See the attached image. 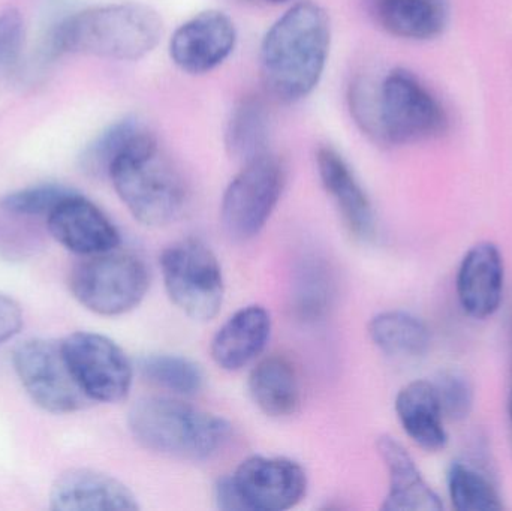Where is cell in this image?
Listing matches in <instances>:
<instances>
[{
  "instance_id": "4dcf8cb0",
  "label": "cell",
  "mask_w": 512,
  "mask_h": 511,
  "mask_svg": "<svg viewBox=\"0 0 512 511\" xmlns=\"http://www.w3.org/2000/svg\"><path fill=\"white\" fill-rule=\"evenodd\" d=\"M23 327V311L12 297L0 294V344L20 333Z\"/></svg>"
},
{
  "instance_id": "d6a6232c",
  "label": "cell",
  "mask_w": 512,
  "mask_h": 511,
  "mask_svg": "<svg viewBox=\"0 0 512 511\" xmlns=\"http://www.w3.org/2000/svg\"><path fill=\"white\" fill-rule=\"evenodd\" d=\"M267 3H273V5H282V3L291 2V0H264Z\"/></svg>"
},
{
  "instance_id": "6da1fadb",
  "label": "cell",
  "mask_w": 512,
  "mask_h": 511,
  "mask_svg": "<svg viewBox=\"0 0 512 511\" xmlns=\"http://www.w3.org/2000/svg\"><path fill=\"white\" fill-rule=\"evenodd\" d=\"M331 24L327 11L313 0L289 6L264 35L259 68L268 93L294 104L318 87L327 66Z\"/></svg>"
},
{
  "instance_id": "7a4b0ae2",
  "label": "cell",
  "mask_w": 512,
  "mask_h": 511,
  "mask_svg": "<svg viewBox=\"0 0 512 511\" xmlns=\"http://www.w3.org/2000/svg\"><path fill=\"white\" fill-rule=\"evenodd\" d=\"M164 35L161 15L144 3L90 6L63 18L48 39V53L86 54L134 62L152 53Z\"/></svg>"
},
{
  "instance_id": "2e32d148",
  "label": "cell",
  "mask_w": 512,
  "mask_h": 511,
  "mask_svg": "<svg viewBox=\"0 0 512 511\" xmlns=\"http://www.w3.org/2000/svg\"><path fill=\"white\" fill-rule=\"evenodd\" d=\"M57 511H134L140 509L128 486L108 474L77 468L60 474L50 491Z\"/></svg>"
},
{
  "instance_id": "d4e9b609",
  "label": "cell",
  "mask_w": 512,
  "mask_h": 511,
  "mask_svg": "<svg viewBox=\"0 0 512 511\" xmlns=\"http://www.w3.org/2000/svg\"><path fill=\"white\" fill-rule=\"evenodd\" d=\"M138 117L126 116L99 132L81 152L78 167L92 179H108L120 155L147 131Z\"/></svg>"
},
{
  "instance_id": "30bf717a",
  "label": "cell",
  "mask_w": 512,
  "mask_h": 511,
  "mask_svg": "<svg viewBox=\"0 0 512 511\" xmlns=\"http://www.w3.org/2000/svg\"><path fill=\"white\" fill-rule=\"evenodd\" d=\"M69 369L90 402L117 404L131 392L134 369L125 351L107 336L77 332L62 341Z\"/></svg>"
},
{
  "instance_id": "4316f807",
  "label": "cell",
  "mask_w": 512,
  "mask_h": 511,
  "mask_svg": "<svg viewBox=\"0 0 512 511\" xmlns=\"http://www.w3.org/2000/svg\"><path fill=\"white\" fill-rule=\"evenodd\" d=\"M448 494L459 511H498L504 509L493 483L480 471L463 462H454L448 471Z\"/></svg>"
},
{
  "instance_id": "9a60e30c",
  "label": "cell",
  "mask_w": 512,
  "mask_h": 511,
  "mask_svg": "<svg viewBox=\"0 0 512 511\" xmlns=\"http://www.w3.org/2000/svg\"><path fill=\"white\" fill-rule=\"evenodd\" d=\"M504 258L495 243L481 242L463 257L457 273V296L475 320L492 317L504 297Z\"/></svg>"
},
{
  "instance_id": "e0dca14e",
  "label": "cell",
  "mask_w": 512,
  "mask_h": 511,
  "mask_svg": "<svg viewBox=\"0 0 512 511\" xmlns=\"http://www.w3.org/2000/svg\"><path fill=\"white\" fill-rule=\"evenodd\" d=\"M379 456L388 471V494L382 510L439 511L444 509L439 495L427 485L408 450L390 435H382L378 443Z\"/></svg>"
},
{
  "instance_id": "836d02e7",
  "label": "cell",
  "mask_w": 512,
  "mask_h": 511,
  "mask_svg": "<svg viewBox=\"0 0 512 511\" xmlns=\"http://www.w3.org/2000/svg\"><path fill=\"white\" fill-rule=\"evenodd\" d=\"M510 414H511V419H512V395H511V401H510Z\"/></svg>"
},
{
  "instance_id": "1f68e13d",
  "label": "cell",
  "mask_w": 512,
  "mask_h": 511,
  "mask_svg": "<svg viewBox=\"0 0 512 511\" xmlns=\"http://www.w3.org/2000/svg\"><path fill=\"white\" fill-rule=\"evenodd\" d=\"M216 507L225 511H245V503L237 491L233 476H225L215 486Z\"/></svg>"
},
{
  "instance_id": "52a82bcc",
  "label": "cell",
  "mask_w": 512,
  "mask_h": 511,
  "mask_svg": "<svg viewBox=\"0 0 512 511\" xmlns=\"http://www.w3.org/2000/svg\"><path fill=\"white\" fill-rule=\"evenodd\" d=\"M161 270L168 297L186 317L206 323L219 314L224 276L206 243L192 237L173 243L162 252Z\"/></svg>"
},
{
  "instance_id": "cb8c5ba5",
  "label": "cell",
  "mask_w": 512,
  "mask_h": 511,
  "mask_svg": "<svg viewBox=\"0 0 512 511\" xmlns=\"http://www.w3.org/2000/svg\"><path fill=\"white\" fill-rule=\"evenodd\" d=\"M373 344L391 357H420L430 347V330L423 320L406 311H385L369 323Z\"/></svg>"
},
{
  "instance_id": "f1b7e54d",
  "label": "cell",
  "mask_w": 512,
  "mask_h": 511,
  "mask_svg": "<svg viewBox=\"0 0 512 511\" xmlns=\"http://www.w3.org/2000/svg\"><path fill=\"white\" fill-rule=\"evenodd\" d=\"M442 414L450 420H465L474 408V387L466 375L457 371L439 374L435 383Z\"/></svg>"
},
{
  "instance_id": "ffe728a7",
  "label": "cell",
  "mask_w": 512,
  "mask_h": 511,
  "mask_svg": "<svg viewBox=\"0 0 512 511\" xmlns=\"http://www.w3.org/2000/svg\"><path fill=\"white\" fill-rule=\"evenodd\" d=\"M382 29L397 38L427 41L444 32L448 21L445 0H367Z\"/></svg>"
},
{
  "instance_id": "ba28073f",
  "label": "cell",
  "mask_w": 512,
  "mask_h": 511,
  "mask_svg": "<svg viewBox=\"0 0 512 511\" xmlns=\"http://www.w3.org/2000/svg\"><path fill=\"white\" fill-rule=\"evenodd\" d=\"M285 182V167L271 152L243 164L222 197L221 221L228 236L240 242L258 236L273 215Z\"/></svg>"
},
{
  "instance_id": "5bb4252c",
  "label": "cell",
  "mask_w": 512,
  "mask_h": 511,
  "mask_svg": "<svg viewBox=\"0 0 512 511\" xmlns=\"http://www.w3.org/2000/svg\"><path fill=\"white\" fill-rule=\"evenodd\" d=\"M316 168L349 234L358 242L372 240L376 231L375 209L345 158L333 147H319Z\"/></svg>"
},
{
  "instance_id": "8fae6325",
  "label": "cell",
  "mask_w": 512,
  "mask_h": 511,
  "mask_svg": "<svg viewBox=\"0 0 512 511\" xmlns=\"http://www.w3.org/2000/svg\"><path fill=\"white\" fill-rule=\"evenodd\" d=\"M231 476L246 510H289L303 500L307 491L304 468L279 456H251Z\"/></svg>"
},
{
  "instance_id": "603a6c76",
  "label": "cell",
  "mask_w": 512,
  "mask_h": 511,
  "mask_svg": "<svg viewBox=\"0 0 512 511\" xmlns=\"http://www.w3.org/2000/svg\"><path fill=\"white\" fill-rule=\"evenodd\" d=\"M225 147L242 165L270 153V113L258 96L240 99L231 110Z\"/></svg>"
},
{
  "instance_id": "f546056e",
  "label": "cell",
  "mask_w": 512,
  "mask_h": 511,
  "mask_svg": "<svg viewBox=\"0 0 512 511\" xmlns=\"http://www.w3.org/2000/svg\"><path fill=\"white\" fill-rule=\"evenodd\" d=\"M24 44V21L15 8L0 12V75L17 66Z\"/></svg>"
},
{
  "instance_id": "ac0fdd59",
  "label": "cell",
  "mask_w": 512,
  "mask_h": 511,
  "mask_svg": "<svg viewBox=\"0 0 512 511\" xmlns=\"http://www.w3.org/2000/svg\"><path fill=\"white\" fill-rule=\"evenodd\" d=\"M270 333L271 318L264 306L239 309L213 336L212 359L225 371H239L264 351Z\"/></svg>"
},
{
  "instance_id": "83f0119b",
  "label": "cell",
  "mask_w": 512,
  "mask_h": 511,
  "mask_svg": "<svg viewBox=\"0 0 512 511\" xmlns=\"http://www.w3.org/2000/svg\"><path fill=\"white\" fill-rule=\"evenodd\" d=\"M74 192V189L57 183L30 186L5 195L0 201V207L12 215L48 216Z\"/></svg>"
},
{
  "instance_id": "4fadbf2b",
  "label": "cell",
  "mask_w": 512,
  "mask_h": 511,
  "mask_svg": "<svg viewBox=\"0 0 512 511\" xmlns=\"http://www.w3.org/2000/svg\"><path fill=\"white\" fill-rule=\"evenodd\" d=\"M47 219L51 236L74 254L89 257L113 251L120 245L116 225L77 191L62 201Z\"/></svg>"
},
{
  "instance_id": "7402d4cb",
  "label": "cell",
  "mask_w": 512,
  "mask_h": 511,
  "mask_svg": "<svg viewBox=\"0 0 512 511\" xmlns=\"http://www.w3.org/2000/svg\"><path fill=\"white\" fill-rule=\"evenodd\" d=\"M336 297V278L330 263L318 255H306L295 267L291 306L297 320L316 323L325 318Z\"/></svg>"
},
{
  "instance_id": "8992f818",
  "label": "cell",
  "mask_w": 512,
  "mask_h": 511,
  "mask_svg": "<svg viewBox=\"0 0 512 511\" xmlns=\"http://www.w3.org/2000/svg\"><path fill=\"white\" fill-rule=\"evenodd\" d=\"M378 123L379 143L405 146L444 135L448 116L414 72L396 68L378 89Z\"/></svg>"
},
{
  "instance_id": "5b68a950",
  "label": "cell",
  "mask_w": 512,
  "mask_h": 511,
  "mask_svg": "<svg viewBox=\"0 0 512 511\" xmlns=\"http://www.w3.org/2000/svg\"><path fill=\"white\" fill-rule=\"evenodd\" d=\"M150 287L149 269L132 252L89 255L75 264L69 288L80 305L102 317H120L134 311Z\"/></svg>"
},
{
  "instance_id": "3957f363",
  "label": "cell",
  "mask_w": 512,
  "mask_h": 511,
  "mask_svg": "<svg viewBox=\"0 0 512 511\" xmlns=\"http://www.w3.org/2000/svg\"><path fill=\"white\" fill-rule=\"evenodd\" d=\"M108 180L129 213L146 227L173 224L188 204L182 173L149 129L117 158Z\"/></svg>"
},
{
  "instance_id": "7c38bea8",
  "label": "cell",
  "mask_w": 512,
  "mask_h": 511,
  "mask_svg": "<svg viewBox=\"0 0 512 511\" xmlns=\"http://www.w3.org/2000/svg\"><path fill=\"white\" fill-rule=\"evenodd\" d=\"M237 44L234 21L218 9L200 12L177 27L170 39L171 60L186 74L215 71L233 54Z\"/></svg>"
},
{
  "instance_id": "484cf974",
  "label": "cell",
  "mask_w": 512,
  "mask_h": 511,
  "mask_svg": "<svg viewBox=\"0 0 512 511\" xmlns=\"http://www.w3.org/2000/svg\"><path fill=\"white\" fill-rule=\"evenodd\" d=\"M144 380L177 396H194L204 387V372L197 363L176 354H150L140 362Z\"/></svg>"
},
{
  "instance_id": "44dd1931",
  "label": "cell",
  "mask_w": 512,
  "mask_h": 511,
  "mask_svg": "<svg viewBox=\"0 0 512 511\" xmlns=\"http://www.w3.org/2000/svg\"><path fill=\"white\" fill-rule=\"evenodd\" d=\"M252 401L265 416L274 419L292 416L300 407V380L297 369L285 356L265 357L249 375Z\"/></svg>"
},
{
  "instance_id": "277c9868",
  "label": "cell",
  "mask_w": 512,
  "mask_h": 511,
  "mask_svg": "<svg viewBox=\"0 0 512 511\" xmlns=\"http://www.w3.org/2000/svg\"><path fill=\"white\" fill-rule=\"evenodd\" d=\"M128 426L144 449L185 461H206L218 455L233 434L222 417L180 399L159 396L135 402L129 410Z\"/></svg>"
},
{
  "instance_id": "d6986e66",
  "label": "cell",
  "mask_w": 512,
  "mask_h": 511,
  "mask_svg": "<svg viewBox=\"0 0 512 511\" xmlns=\"http://www.w3.org/2000/svg\"><path fill=\"white\" fill-rule=\"evenodd\" d=\"M396 413L409 438L427 452H439L448 443L444 414L429 381H414L400 390L396 398Z\"/></svg>"
},
{
  "instance_id": "9c48e42d",
  "label": "cell",
  "mask_w": 512,
  "mask_h": 511,
  "mask_svg": "<svg viewBox=\"0 0 512 511\" xmlns=\"http://www.w3.org/2000/svg\"><path fill=\"white\" fill-rule=\"evenodd\" d=\"M12 363L21 386L41 410L51 414H71L89 404V398L69 369L62 342L24 341L15 348Z\"/></svg>"
}]
</instances>
